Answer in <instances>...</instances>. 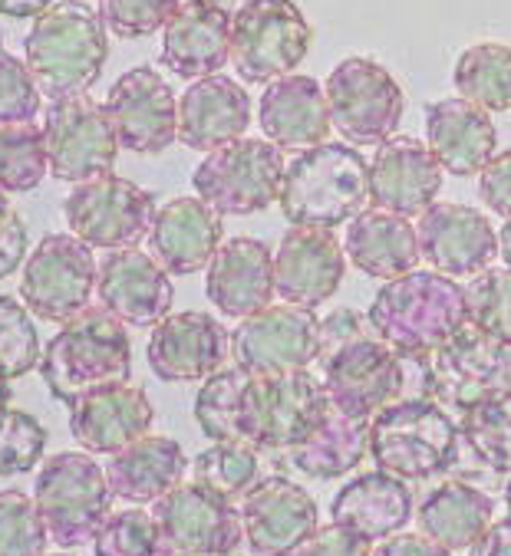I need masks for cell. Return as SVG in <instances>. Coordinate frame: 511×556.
Returning a JSON list of instances; mask_svg holds the SVG:
<instances>
[{
  "instance_id": "1",
  "label": "cell",
  "mask_w": 511,
  "mask_h": 556,
  "mask_svg": "<svg viewBox=\"0 0 511 556\" xmlns=\"http://www.w3.org/2000/svg\"><path fill=\"white\" fill-rule=\"evenodd\" d=\"M366 323L402 359H426L469 323V293L459 280L416 267L376 290Z\"/></svg>"
},
{
  "instance_id": "2",
  "label": "cell",
  "mask_w": 511,
  "mask_h": 556,
  "mask_svg": "<svg viewBox=\"0 0 511 556\" xmlns=\"http://www.w3.org/2000/svg\"><path fill=\"white\" fill-rule=\"evenodd\" d=\"M24 53L37 89L50 102L86 96L110 56L107 24L83 0H57L34 17Z\"/></svg>"
},
{
  "instance_id": "3",
  "label": "cell",
  "mask_w": 511,
  "mask_h": 556,
  "mask_svg": "<svg viewBox=\"0 0 511 556\" xmlns=\"http://www.w3.org/2000/svg\"><path fill=\"white\" fill-rule=\"evenodd\" d=\"M43 386L63 405L123 386L133 376V343L126 323L107 306H86L47 343L40 359Z\"/></svg>"
},
{
  "instance_id": "4",
  "label": "cell",
  "mask_w": 511,
  "mask_h": 556,
  "mask_svg": "<svg viewBox=\"0 0 511 556\" xmlns=\"http://www.w3.org/2000/svg\"><path fill=\"white\" fill-rule=\"evenodd\" d=\"M277 204L294 228L334 231L350 225L370 204V162L344 142L297 152L284 172Z\"/></svg>"
},
{
  "instance_id": "5",
  "label": "cell",
  "mask_w": 511,
  "mask_h": 556,
  "mask_svg": "<svg viewBox=\"0 0 511 556\" xmlns=\"http://www.w3.org/2000/svg\"><path fill=\"white\" fill-rule=\"evenodd\" d=\"M462 431L433 399H402L370 418V458L399 481H429L456 468Z\"/></svg>"
},
{
  "instance_id": "6",
  "label": "cell",
  "mask_w": 511,
  "mask_h": 556,
  "mask_svg": "<svg viewBox=\"0 0 511 556\" xmlns=\"http://www.w3.org/2000/svg\"><path fill=\"white\" fill-rule=\"evenodd\" d=\"M110 478L89 455L60 452L47 458L34 484V504L43 517L50 543L73 549L92 543L113 514Z\"/></svg>"
},
{
  "instance_id": "7",
  "label": "cell",
  "mask_w": 511,
  "mask_h": 556,
  "mask_svg": "<svg viewBox=\"0 0 511 556\" xmlns=\"http://www.w3.org/2000/svg\"><path fill=\"white\" fill-rule=\"evenodd\" d=\"M331 402L324 382L311 372H287V376H264L248 382L245 392V415H241V438L258 452L287 455L294 444L311 434L321 418L327 415Z\"/></svg>"
},
{
  "instance_id": "8",
  "label": "cell",
  "mask_w": 511,
  "mask_h": 556,
  "mask_svg": "<svg viewBox=\"0 0 511 556\" xmlns=\"http://www.w3.org/2000/svg\"><path fill=\"white\" fill-rule=\"evenodd\" d=\"M426 376V399L443 408H472L485 399L511 392V346L465 323L449 343L420 359Z\"/></svg>"
},
{
  "instance_id": "9",
  "label": "cell",
  "mask_w": 511,
  "mask_h": 556,
  "mask_svg": "<svg viewBox=\"0 0 511 556\" xmlns=\"http://www.w3.org/2000/svg\"><path fill=\"white\" fill-rule=\"evenodd\" d=\"M284 152L267 139H238L201 159L191 185L201 201H209L222 217H245L267 211L281 198Z\"/></svg>"
},
{
  "instance_id": "10",
  "label": "cell",
  "mask_w": 511,
  "mask_h": 556,
  "mask_svg": "<svg viewBox=\"0 0 511 556\" xmlns=\"http://www.w3.org/2000/svg\"><path fill=\"white\" fill-rule=\"evenodd\" d=\"M324 89L334 129L347 139V146H383L402 123V86L383 63L370 56L340 60Z\"/></svg>"
},
{
  "instance_id": "11",
  "label": "cell",
  "mask_w": 511,
  "mask_h": 556,
  "mask_svg": "<svg viewBox=\"0 0 511 556\" xmlns=\"http://www.w3.org/2000/svg\"><path fill=\"white\" fill-rule=\"evenodd\" d=\"M155 211V198L146 188L113 172L76 185L63 201L70 231L89 248L102 251L139 248V241H146L152 231Z\"/></svg>"
},
{
  "instance_id": "12",
  "label": "cell",
  "mask_w": 511,
  "mask_h": 556,
  "mask_svg": "<svg viewBox=\"0 0 511 556\" xmlns=\"http://www.w3.org/2000/svg\"><path fill=\"white\" fill-rule=\"evenodd\" d=\"M232 356L254 379L303 372L321 359V319L294 303L264 306L232 332Z\"/></svg>"
},
{
  "instance_id": "13",
  "label": "cell",
  "mask_w": 511,
  "mask_h": 556,
  "mask_svg": "<svg viewBox=\"0 0 511 556\" xmlns=\"http://www.w3.org/2000/svg\"><path fill=\"white\" fill-rule=\"evenodd\" d=\"M314 30L294 0H258L232 24V63L245 83H274L311 53Z\"/></svg>"
},
{
  "instance_id": "14",
  "label": "cell",
  "mask_w": 511,
  "mask_h": 556,
  "mask_svg": "<svg viewBox=\"0 0 511 556\" xmlns=\"http://www.w3.org/2000/svg\"><path fill=\"white\" fill-rule=\"evenodd\" d=\"M96 277L99 264L86 241L76 235H47L24 264L21 296L34 316L70 323L89 306Z\"/></svg>"
},
{
  "instance_id": "15",
  "label": "cell",
  "mask_w": 511,
  "mask_h": 556,
  "mask_svg": "<svg viewBox=\"0 0 511 556\" xmlns=\"http://www.w3.org/2000/svg\"><path fill=\"white\" fill-rule=\"evenodd\" d=\"M43 139L53 178L73 185L110 175L120 155V139L107 105L89 96L50 102L43 116Z\"/></svg>"
},
{
  "instance_id": "16",
  "label": "cell",
  "mask_w": 511,
  "mask_h": 556,
  "mask_svg": "<svg viewBox=\"0 0 511 556\" xmlns=\"http://www.w3.org/2000/svg\"><path fill=\"white\" fill-rule=\"evenodd\" d=\"M321 363V382L327 392V402L337 412L373 418L386 405L399 402L406 389V359L383 343L376 332L360 337L337 353L317 359Z\"/></svg>"
},
{
  "instance_id": "17",
  "label": "cell",
  "mask_w": 511,
  "mask_h": 556,
  "mask_svg": "<svg viewBox=\"0 0 511 556\" xmlns=\"http://www.w3.org/2000/svg\"><path fill=\"white\" fill-rule=\"evenodd\" d=\"M152 517L182 556H232L245 543L241 507L195 481L159 497Z\"/></svg>"
},
{
  "instance_id": "18",
  "label": "cell",
  "mask_w": 511,
  "mask_h": 556,
  "mask_svg": "<svg viewBox=\"0 0 511 556\" xmlns=\"http://www.w3.org/2000/svg\"><path fill=\"white\" fill-rule=\"evenodd\" d=\"M107 113L120 149L136 155H159L178 139V99L162 73L146 63L126 70L113 83Z\"/></svg>"
},
{
  "instance_id": "19",
  "label": "cell",
  "mask_w": 511,
  "mask_h": 556,
  "mask_svg": "<svg viewBox=\"0 0 511 556\" xmlns=\"http://www.w3.org/2000/svg\"><path fill=\"white\" fill-rule=\"evenodd\" d=\"M416 235L423 261L452 280L478 277L498 257V235L491 220L472 204L436 201L420 214Z\"/></svg>"
},
{
  "instance_id": "20",
  "label": "cell",
  "mask_w": 511,
  "mask_h": 556,
  "mask_svg": "<svg viewBox=\"0 0 511 556\" xmlns=\"http://www.w3.org/2000/svg\"><path fill=\"white\" fill-rule=\"evenodd\" d=\"M232 350V332L212 313L185 309L169 313L146 346V359L155 379L162 382H204L212 379Z\"/></svg>"
},
{
  "instance_id": "21",
  "label": "cell",
  "mask_w": 511,
  "mask_h": 556,
  "mask_svg": "<svg viewBox=\"0 0 511 556\" xmlns=\"http://www.w3.org/2000/svg\"><path fill=\"white\" fill-rule=\"evenodd\" d=\"M241 523L254 556H287L321 527V510L311 491L284 475H267L241 501Z\"/></svg>"
},
{
  "instance_id": "22",
  "label": "cell",
  "mask_w": 511,
  "mask_h": 556,
  "mask_svg": "<svg viewBox=\"0 0 511 556\" xmlns=\"http://www.w3.org/2000/svg\"><path fill=\"white\" fill-rule=\"evenodd\" d=\"M347 274V251L331 228H290L274 251V290L284 303L314 309Z\"/></svg>"
},
{
  "instance_id": "23",
  "label": "cell",
  "mask_w": 511,
  "mask_h": 556,
  "mask_svg": "<svg viewBox=\"0 0 511 556\" xmlns=\"http://www.w3.org/2000/svg\"><path fill=\"white\" fill-rule=\"evenodd\" d=\"M443 175L446 172L426 142L413 136H392L373 152L370 204L399 217H416L436 204Z\"/></svg>"
},
{
  "instance_id": "24",
  "label": "cell",
  "mask_w": 511,
  "mask_h": 556,
  "mask_svg": "<svg viewBox=\"0 0 511 556\" xmlns=\"http://www.w3.org/2000/svg\"><path fill=\"white\" fill-rule=\"evenodd\" d=\"M258 123L264 139L281 152H307L324 146L334 129L327 89L314 76L287 73L267 83L258 102Z\"/></svg>"
},
{
  "instance_id": "25",
  "label": "cell",
  "mask_w": 511,
  "mask_h": 556,
  "mask_svg": "<svg viewBox=\"0 0 511 556\" xmlns=\"http://www.w3.org/2000/svg\"><path fill=\"white\" fill-rule=\"evenodd\" d=\"M96 293L110 313L126 326H159L175 300L172 274L139 248H123L107 254L99 264Z\"/></svg>"
},
{
  "instance_id": "26",
  "label": "cell",
  "mask_w": 511,
  "mask_h": 556,
  "mask_svg": "<svg viewBox=\"0 0 511 556\" xmlns=\"http://www.w3.org/2000/svg\"><path fill=\"white\" fill-rule=\"evenodd\" d=\"M222 214L201 198H172L155 211L149 248L152 257L172 274L188 277L212 264L219 248L225 244Z\"/></svg>"
},
{
  "instance_id": "27",
  "label": "cell",
  "mask_w": 511,
  "mask_h": 556,
  "mask_svg": "<svg viewBox=\"0 0 511 556\" xmlns=\"http://www.w3.org/2000/svg\"><path fill=\"white\" fill-rule=\"evenodd\" d=\"M251 126V96L232 76L195 79L178 99V142L195 152H215L245 139Z\"/></svg>"
},
{
  "instance_id": "28",
  "label": "cell",
  "mask_w": 511,
  "mask_h": 556,
  "mask_svg": "<svg viewBox=\"0 0 511 556\" xmlns=\"http://www.w3.org/2000/svg\"><path fill=\"white\" fill-rule=\"evenodd\" d=\"M155 408L139 386H110L79 399L70 412V431L89 455H116L149 434Z\"/></svg>"
},
{
  "instance_id": "29",
  "label": "cell",
  "mask_w": 511,
  "mask_h": 556,
  "mask_svg": "<svg viewBox=\"0 0 511 556\" xmlns=\"http://www.w3.org/2000/svg\"><path fill=\"white\" fill-rule=\"evenodd\" d=\"M426 146L439 159L446 175L469 178L482 175V168L498 155V132L491 113L482 105L452 96L429 102L426 109Z\"/></svg>"
},
{
  "instance_id": "30",
  "label": "cell",
  "mask_w": 511,
  "mask_h": 556,
  "mask_svg": "<svg viewBox=\"0 0 511 556\" xmlns=\"http://www.w3.org/2000/svg\"><path fill=\"white\" fill-rule=\"evenodd\" d=\"M204 293L222 316L248 319L271 306L274 290V251L254 238H232L219 248L204 277Z\"/></svg>"
},
{
  "instance_id": "31",
  "label": "cell",
  "mask_w": 511,
  "mask_h": 556,
  "mask_svg": "<svg viewBox=\"0 0 511 556\" xmlns=\"http://www.w3.org/2000/svg\"><path fill=\"white\" fill-rule=\"evenodd\" d=\"M344 251L347 261L373 280H396L409 270H416L423 261L413 220L379 207H370L350 220Z\"/></svg>"
},
{
  "instance_id": "32",
  "label": "cell",
  "mask_w": 511,
  "mask_h": 556,
  "mask_svg": "<svg viewBox=\"0 0 511 556\" xmlns=\"http://www.w3.org/2000/svg\"><path fill=\"white\" fill-rule=\"evenodd\" d=\"M416 497L406 481L386 475V471H366L344 484L331 504V517L353 533L366 536L370 543H379L392 533H402V527L413 520Z\"/></svg>"
},
{
  "instance_id": "33",
  "label": "cell",
  "mask_w": 511,
  "mask_h": 556,
  "mask_svg": "<svg viewBox=\"0 0 511 556\" xmlns=\"http://www.w3.org/2000/svg\"><path fill=\"white\" fill-rule=\"evenodd\" d=\"M185 471H188V458L182 452V444L165 434H146L126 444L123 452L110 455L107 465L113 494L136 507L155 504L159 497L175 491Z\"/></svg>"
},
{
  "instance_id": "34",
  "label": "cell",
  "mask_w": 511,
  "mask_h": 556,
  "mask_svg": "<svg viewBox=\"0 0 511 556\" xmlns=\"http://www.w3.org/2000/svg\"><path fill=\"white\" fill-rule=\"evenodd\" d=\"M232 60V24L191 0L175 11L162 30V63L182 79L215 76Z\"/></svg>"
},
{
  "instance_id": "35",
  "label": "cell",
  "mask_w": 511,
  "mask_h": 556,
  "mask_svg": "<svg viewBox=\"0 0 511 556\" xmlns=\"http://www.w3.org/2000/svg\"><path fill=\"white\" fill-rule=\"evenodd\" d=\"M416 523L423 536L449 553L472 549L495 523V501L465 481H443L423 497Z\"/></svg>"
},
{
  "instance_id": "36",
  "label": "cell",
  "mask_w": 511,
  "mask_h": 556,
  "mask_svg": "<svg viewBox=\"0 0 511 556\" xmlns=\"http://www.w3.org/2000/svg\"><path fill=\"white\" fill-rule=\"evenodd\" d=\"M366 455H370V418H357L331 405L321 425L287 452V462L290 468L314 481H334L350 475Z\"/></svg>"
},
{
  "instance_id": "37",
  "label": "cell",
  "mask_w": 511,
  "mask_h": 556,
  "mask_svg": "<svg viewBox=\"0 0 511 556\" xmlns=\"http://www.w3.org/2000/svg\"><path fill=\"white\" fill-rule=\"evenodd\" d=\"M456 92L485 113H511V47L485 40L469 47L452 73Z\"/></svg>"
},
{
  "instance_id": "38",
  "label": "cell",
  "mask_w": 511,
  "mask_h": 556,
  "mask_svg": "<svg viewBox=\"0 0 511 556\" xmlns=\"http://www.w3.org/2000/svg\"><path fill=\"white\" fill-rule=\"evenodd\" d=\"M191 481L238 504L261 481V452L245 441H215L191 462Z\"/></svg>"
},
{
  "instance_id": "39",
  "label": "cell",
  "mask_w": 511,
  "mask_h": 556,
  "mask_svg": "<svg viewBox=\"0 0 511 556\" xmlns=\"http://www.w3.org/2000/svg\"><path fill=\"white\" fill-rule=\"evenodd\" d=\"M251 376L245 369H219L195 395V421L212 441H245L241 438V415H245V392Z\"/></svg>"
},
{
  "instance_id": "40",
  "label": "cell",
  "mask_w": 511,
  "mask_h": 556,
  "mask_svg": "<svg viewBox=\"0 0 511 556\" xmlns=\"http://www.w3.org/2000/svg\"><path fill=\"white\" fill-rule=\"evenodd\" d=\"M459 431L475 462L491 471L511 475V392L465 408Z\"/></svg>"
},
{
  "instance_id": "41",
  "label": "cell",
  "mask_w": 511,
  "mask_h": 556,
  "mask_svg": "<svg viewBox=\"0 0 511 556\" xmlns=\"http://www.w3.org/2000/svg\"><path fill=\"white\" fill-rule=\"evenodd\" d=\"M50 172L43 126L34 123H4L0 126V188L27 194L40 188Z\"/></svg>"
},
{
  "instance_id": "42",
  "label": "cell",
  "mask_w": 511,
  "mask_h": 556,
  "mask_svg": "<svg viewBox=\"0 0 511 556\" xmlns=\"http://www.w3.org/2000/svg\"><path fill=\"white\" fill-rule=\"evenodd\" d=\"M96 556H182L169 536L162 533L152 510L129 507L120 514H110L102 530L92 540Z\"/></svg>"
},
{
  "instance_id": "43",
  "label": "cell",
  "mask_w": 511,
  "mask_h": 556,
  "mask_svg": "<svg viewBox=\"0 0 511 556\" xmlns=\"http://www.w3.org/2000/svg\"><path fill=\"white\" fill-rule=\"evenodd\" d=\"M40 359L43 353L30 309L0 293V376L21 379L30 369H40Z\"/></svg>"
},
{
  "instance_id": "44",
  "label": "cell",
  "mask_w": 511,
  "mask_h": 556,
  "mask_svg": "<svg viewBox=\"0 0 511 556\" xmlns=\"http://www.w3.org/2000/svg\"><path fill=\"white\" fill-rule=\"evenodd\" d=\"M50 533L24 491H0V556H43Z\"/></svg>"
},
{
  "instance_id": "45",
  "label": "cell",
  "mask_w": 511,
  "mask_h": 556,
  "mask_svg": "<svg viewBox=\"0 0 511 556\" xmlns=\"http://www.w3.org/2000/svg\"><path fill=\"white\" fill-rule=\"evenodd\" d=\"M469 323L511 346V270L488 267L469 283Z\"/></svg>"
},
{
  "instance_id": "46",
  "label": "cell",
  "mask_w": 511,
  "mask_h": 556,
  "mask_svg": "<svg viewBox=\"0 0 511 556\" xmlns=\"http://www.w3.org/2000/svg\"><path fill=\"white\" fill-rule=\"evenodd\" d=\"M47 452V428L17 408L0 412V478L27 475Z\"/></svg>"
},
{
  "instance_id": "47",
  "label": "cell",
  "mask_w": 511,
  "mask_h": 556,
  "mask_svg": "<svg viewBox=\"0 0 511 556\" xmlns=\"http://www.w3.org/2000/svg\"><path fill=\"white\" fill-rule=\"evenodd\" d=\"M182 0H99V17L120 40H142L175 17Z\"/></svg>"
},
{
  "instance_id": "48",
  "label": "cell",
  "mask_w": 511,
  "mask_h": 556,
  "mask_svg": "<svg viewBox=\"0 0 511 556\" xmlns=\"http://www.w3.org/2000/svg\"><path fill=\"white\" fill-rule=\"evenodd\" d=\"M40 105H43V92L37 89L27 63L0 50V126L34 123Z\"/></svg>"
},
{
  "instance_id": "49",
  "label": "cell",
  "mask_w": 511,
  "mask_h": 556,
  "mask_svg": "<svg viewBox=\"0 0 511 556\" xmlns=\"http://www.w3.org/2000/svg\"><path fill=\"white\" fill-rule=\"evenodd\" d=\"M370 549L373 546L366 536L331 520V523H321L303 543H297L287 556H370Z\"/></svg>"
},
{
  "instance_id": "50",
  "label": "cell",
  "mask_w": 511,
  "mask_h": 556,
  "mask_svg": "<svg viewBox=\"0 0 511 556\" xmlns=\"http://www.w3.org/2000/svg\"><path fill=\"white\" fill-rule=\"evenodd\" d=\"M478 198L504 220H511V149L498 152L478 175Z\"/></svg>"
},
{
  "instance_id": "51",
  "label": "cell",
  "mask_w": 511,
  "mask_h": 556,
  "mask_svg": "<svg viewBox=\"0 0 511 556\" xmlns=\"http://www.w3.org/2000/svg\"><path fill=\"white\" fill-rule=\"evenodd\" d=\"M366 337L363 332V316L357 309H337L327 319H321V359L337 353L340 346Z\"/></svg>"
},
{
  "instance_id": "52",
  "label": "cell",
  "mask_w": 511,
  "mask_h": 556,
  "mask_svg": "<svg viewBox=\"0 0 511 556\" xmlns=\"http://www.w3.org/2000/svg\"><path fill=\"white\" fill-rule=\"evenodd\" d=\"M27 257V225L21 214H11L0 228V280L11 277Z\"/></svg>"
},
{
  "instance_id": "53",
  "label": "cell",
  "mask_w": 511,
  "mask_h": 556,
  "mask_svg": "<svg viewBox=\"0 0 511 556\" xmlns=\"http://www.w3.org/2000/svg\"><path fill=\"white\" fill-rule=\"evenodd\" d=\"M370 556H452V553L423 533H392V536L379 540L370 549Z\"/></svg>"
},
{
  "instance_id": "54",
  "label": "cell",
  "mask_w": 511,
  "mask_h": 556,
  "mask_svg": "<svg viewBox=\"0 0 511 556\" xmlns=\"http://www.w3.org/2000/svg\"><path fill=\"white\" fill-rule=\"evenodd\" d=\"M469 556H511V517L495 520L485 536L469 549Z\"/></svg>"
},
{
  "instance_id": "55",
  "label": "cell",
  "mask_w": 511,
  "mask_h": 556,
  "mask_svg": "<svg viewBox=\"0 0 511 556\" xmlns=\"http://www.w3.org/2000/svg\"><path fill=\"white\" fill-rule=\"evenodd\" d=\"M50 4H57V0H0V17H11V21L40 17Z\"/></svg>"
},
{
  "instance_id": "56",
  "label": "cell",
  "mask_w": 511,
  "mask_h": 556,
  "mask_svg": "<svg viewBox=\"0 0 511 556\" xmlns=\"http://www.w3.org/2000/svg\"><path fill=\"white\" fill-rule=\"evenodd\" d=\"M191 4H198V8H209V11H215V14H222L228 24H235L248 8H254L258 0H191Z\"/></svg>"
},
{
  "instance_id": "57",
  "label": "cell",
  "mask_w": 511,
  "mask_h": 556,
  "mask_svg": "<svg viewBox=\"0 0 511 556\" xmlns=\"http://www.w3.org/2000/svg\"><path fill=\"white\" fill-rule=\"evenodd\" d=\"M498 257L511 270V220H504V228L498 231Z\"/></svg>"
},
{
  "instance_id": "58",
  "label": "cell",
  "mask_w": 511,
  "mask_h": 556,
  "mask_svg": "<svg viewBox=\"0 0 511 556\" xmlns=\"http://www.w3.org/2000/svg\"><path fill=\"white\" fill-rule=\"evenodd\" d=\"M8 402H11V379L0 376V412L8 408Z\"/></svg>"
},
{
  "instance_id": "59",
  "label": "cell",
  "mask_w": 511,
  "mask_h": 556,
  "mask_svg": "<svg viewBox=\"0 0 511 556\" xmlns=\"http://www.w3.org/2000/svg\"><path fill=\"white\" fill-rule=\"evenodd\" d=\"M14 211H11V201H8V191L0 188V228H4V220L11 217Z\"/></svg>"
},
{
  "instance_id": "60",
  "label": "cell",
  "mask_w": 511,
  "mask_h": 556,
  "mask_svg": "<svg viewBox=\"0 0 511 556\" xmlns=\"http://www.w3.org/2000/svg\"><path fill=\"white\" fill-rule=\"evenodd\" d=\"M504 504H508V514H511V478H508V484H504Z\"/></svg>"
},
{
  "instance_id": "61",
  "label": "cell",
  "mask_w": 511,
  "mask_h": 556,
  "mask_svg": "<svg viewBox=\"0 0 511 556\" xmlns=\"http://www.w3.org/2000/svg\"><path fill=\"white\" fill-rule=\"evenodd\" d=\"M43 556H73V553H43Z\"/></svg>"
},
{
  "instance_id": "62",
  "label": "cell",
  "mask_w": 511,
  "mask_h": 556,
  "mask_svg": "<svg viewBox=\"0 0 511 556\" xmlns=\"http://www.w3.org/2000/svg\"><path fill=\"white\" fill-rule=\"evenodd\" d=\"M232 556H238V553H232Z\"/></svg>"
}]
</instances>
